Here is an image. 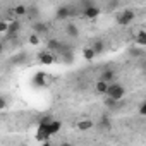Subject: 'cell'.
I'll use <instances>...</instances> for the list:
<instances>
[{
  "label": "cell",
  "instance_id": "obj_1",
  "mask_svg": "<svg viewBox=\"0 0 146 146\" xmlns=\"http://www.w3.org/2000/svg\"><path fill=\"white\" fill-rule=\"evenodd\" d=\"M105 96L112 98L113 102H120L125 96V88L122 84H119V83H112V84H108V90H107Z\"/></svg>",
  "mask_w": 146,
  "mask_h": 146
},
{
  "label": "cell",
  "instance_id": "obj_2",
  "mask_svg": "<svg viewBox=\"0 0 146 146\" xmlns=\"http://www.w3.org/2000/svg\"><path fill=\"white\" fill-rule=\"evenodd\" d=\"M134 12L132 11H124V12H120L119 16H117V23L120 24V26H129L132 21H134Z\"/></svg>",
  "mask_w": 146,
  "mask_h": 146
},
{
  "label": "cell",
  "instance_id": "obj_3",
  "mask_svg": "<svg viewBox=\"0 0 146 146\" xmlns=\"http://www.w3.org/2000/svg\"><path fill=\"white\" fill-rule=\"evenodd\" d=\"M100 14H102V11H100V7H96V5H91V7H88V9L83 11V16H84L86 19H96Z\"/></svg>",
  "mask_w": 146,
  "mask_h": 146
},
{
  "label": "cell",
  "instance_id": "obj_4",
  "mask_svg": "<svg viewBox=\"0 0 146 146\" xmlns=\"http://www.w3.org/2000/svg\"><path fill=\"white\" fill-rule=\"evenodd\" d=\"M33 81H35V84H36V86L43 88V86H46V84H48L50 78H48V76L45 74V72H36V76L33 78Z\"/></svg>",
  "mask_w": 146,
  "mask_h": 146
},
{
  "label": "cell",
  "instance_id": "obj_5",
  "mask_svg": "<svg viewBox=\"0 0 146 146\" xmlns=\"http://www.w3.org/2000/svg\"><path fill=\"white\" fill-rule=\"evenodd\" d=\"M38 58H40V62H41L43 65H52V64L55 62V55L50 53V52H41V53L38 55Z\"/></svg>",
  "mask_w": 146,
  "mask_h": 146
},
{
  "label": "cell",
  "instance_id": "obj_6",
  "mask_svg": "<svg viewBox=\"0 0 146 146\" xmlns=\"http://www.w3.org/2000/svg\"><path fill=\"white\" fill-rule=\"evenodd\" d=\"M62 43L58 41V40H48V43H46V48H48V52L50 53H55V52H62Z\"/></svg>",
  "mask_w": 146,
  "mask_h": 146
},
{
  "label": "cell",
  "instance_id": "obj_7",
  "mask_svg": "<svg viewBox=\"0 0 146 146\" xmlns=\"http://www.w3.org/2000/svg\"><path fill=\"white\" fill-rule=\"evenodd\" d=\"M113 79H115V72H113L112 69H105V70L102 72V81H103V83L112 84V83H113Z\"/></svg>",
  "mask_w": 146,
  "mask_h": 146
},
{
  "label": "cell",
  "instance_id": "obj_8",
  "mask_svg": "<svg viewBox=\"0 0 146 146\" xmlns=\"http://www.w3.org/2000/svg\"><path fill=\"white\" fill-rule=\"evenodd\" d=\"M55 17L57 19H67V17H70V7L69 5H60L57 9V16Z\"/></svg>",
  "mask_w": 146,
  "mask_h": 146
},
{
  "label": "cell",
  "instance_id": "obj_9",
  "mask_svg": "<svg viewBox=\"0 0 146 146\" xmlns=\"http://www.w3.org/2000/svg\"><path fill=\"white\" fill-rule=\"evenodd\" d=\"M76 125H78V131H83V132H84V131L93 129V127H95V122H93V120H90V119H84V120H79Z\"/></svg>",
  "mask_w": 146,
  "mask_h": 146
},
{
  "label": "cell",
  "instance_id": "obj_10",
  "mask_svg": "<svg viewBox=\"0 0 146 146\" xmlns=\"http://www.w3.org/2000/svg\"><path fill=\"white\" fill-rule=\"evenodd\" d=\"M62 129V122L60 120H52L50 124H48V127H46V131H48V134L50 136H53V134H58V131Z\"/></svg>",
  "mask_w": 146,
  "mask_h": 146
},
{
  "label": "cell",
  "instance_id": "obj_11",
  "mask_svg": "<svg viewBox=\"0 0 146 146\" xmlns=\"http://www.w3.org/2000/svg\"><path fill=\"white\" fill-rule=\"evenodd\" d=\"M107 90H108V84L103 83L102 79H98V81L95 83V91H96L98 95H103V96H105V95H107Z\"/></svg>",
  "mask_w": 146,
  "mask_h": 146
},
{
  "label": "cell",
  "instance_id": "obj_12",
  "mask_svg": "<svg viewBox=\"0 0 146 146\" xmlns=\"http://www.w3.org/2000/svg\"><path fill=\"white\" fill-rule=\"evenodd\" d=\"M90 48H91V50H93L96 55H100V53L105 50V43H103L102 40H95V41L91 43V46H90Z\"/></svg>",
  "mask_w": 146,
  "mask_h": 146
},
{
  "label": "cell",
  "instance_id": "obj_13",
  "mask_svg": "<svg viewBox=\"0 0 146 146\" xmlns=\"http://www.w3.org/2000/svg\"><path fill=\"white\" fill-rule=\"evenodd\" d=\"M65 33L70 36V38H78L79 36V28L76 26V24H67V28H65Z\"/></svg>",
  "mask_w": 146,
  "mask_h": 146
},
{
  "label": "cell",
  "instance_id": "obj_14",
  "mask_svg": "<svg viewBox=\"0 0 146 146\" xmlns=\"http://www.w3.org/2000/svg\"><path fill=\"white\" fill-rule=\"evenodd\" d=\"M11 14H14V16H17V17L26 16V14H28V7H26V5H23V4H19V5H16V7L11 11Z\"/></svg>",
  "mask_w": 146,
  "mask_h": 146
},
{
  "label": "cell",
  "instance_id": "obj_15",
  "mask_svg": "<svg viewBox=\"0 0 146 146\" xmlns=\"http://www.w3.org/2000/svg\"><path fill=\"white\" fill-rule=\"evenodd\" d=\"M33 29H35V35H43V33H46V24L45 23H41V21H38V23H35L33 24Z\"/></svg>",
  "mask_w": 146,
  "mask_h": 146
},
{
  "label": "cell",
  "instance_id": "obj_16",
  "mask_svg": "<svg viewBox=\"0 0 146 146\" xmlns=\"http://www.w3.org/2000/svg\"><path fill=\"white\" fill-rule=\"evenodd\" d=\"M134 41H136L139 46H146V31H144V29H141V31L136 35Z\"/></svg>",
  "mask_w": 146,
  "mask_h": 146
},
{
  "label": "cell",
  "instance_id": "obj_17",
  "mask_svg": "<svg viewBox=\"0 0 146 146\" xmlns=\"http://www.w3.org/2000/svg\"><path fill=\"white\" fill-rule=\"evenodd\" d=\"M103 105H105L108 110H115V108H119V102H113V100H112V98H108V96H105Z\"/></svg>",
  "mask_w": 146,
  "mask_h": 146
},
{
  "label": "cell",
  "instance_id": "obj_18",
  "mask_svg": "<svg viewBox=\"0 0 146 146\" xmlns=\"http://www.w3.org/2000/svg\"><path fill=\"white\" fill-rule=\"evenodd\" d=\"M83 57H84V60H93V58L96 57V53H95L90 46H86V48L83 50Z\"/></svg>",
  "mask_w": 146,
  "mask_h": 146
},
{
  "label": "cell",
  "instance_id": "obj_19",
  "mask_svg": "<svg viewBox=\"0 0 146 146\" xmlns=\"http://www.w3.org/2000/svg\"><path fill=\"white\" fill-rule=\"evenodd\" d=\"M52 120H53V119H52L50 115H46V117L40 119V122H38V127H48V124H50Z\"/></svg>",
  "mask_w": 146,
  "mask_h": 146
},
{
  "label": "cell",
  "instance_id": "obj_20",
  "mask_svg": "<svg viewBox=\"0 0 146 146\" xmlns=\"http://www.w3.org/2000/svg\"><path fill=\"white\" fill-rule=\"evenodd\" d=\"M100 127H103V129L107 127V129H108V127H110V119L103 115V117H102V120H100Z\"/></svg>",
  "mask_w": 146,
  "mask_h": 146
},
{
  "label": "cell",
  "instance_id": "obj_21",
  "mask_svg": "<svg viewBox=\"0 0 146 146\" xmlns=\"http://www.w3.org/2000/svg\"><path fill=\"white\" fill-rule=\"evenodd\" d=\"M7 29H9V23L5 19L0 21V33H7Z\"/></svg>",
  "mask_w": 146,
  "mask_h": 146
},
{
  "label": "cell",
  "instance_id": "obj_22",
  "mask_svg": "<svg viewBox=\"0 0 146 146\" xmlns=\"http://www.w3.org/2000/svg\"><path fill=\"white\" fill-rule=\"evenodd\" d=\"M29 43H31V45H38V43H40V36L33 33V35L29 36Z\"/></svg>",
  "mask_w": 146,
  "mask_h": 146
},
{
  "label": "cell",
  "instance_id": "obj_23",
  "mask_svg": "<svg viewBox=\"0 0 146 146\" xmlns=\"http://www.w3.org/2000/svg\"><path fill=\"white\" fill-rule=\"evenodd\" d=\"M139 115H146V102H143L139 105Z\"/></svg>",
  "mask_w": 146,
  "mask_h": 146
},
{
  "label": "cell",
  "instance_id": "obj_24",
  "mask_svg": "<svg viewBox=\"0 0 146 146\" xmlns=\"http://www.w3.org/2000/svg\"><path fill=\"white\" fill-rule=\"evenodd\" d=\"M5 107H7V100L4 96H0V110H4Z\"/></svg>",
  "mask_w": 146,
  "mask_h": 146
},
{
  "label": "cell",
  "instance_id": "obj_25",
  "mask_svg": "<svg viewBox=\"0 0 146 146\" xmlns=\"http://www.w3.org/2000/svg\"><path fill=\"white\" fill-rule=\"evenodd\" d=\"M60 146H74V144H72V143H62Z\"/></svg>",
  "mask_w": 146,
  "mask_h": 146
},
{
  "label": "cell",
  "instance_id": "obj_26",
  "mask_svg": "<svg viewBox=\"0 0 146 146\" xmlns=\"http://www.w3.org/2000/svg\"><path fill=\"white\" fill-rule=\"evenodd\" d=\"M2 52H4V43L0 41V53H2Z\"/></svg>",
  "mask_w": 146,
  "mask_h": 146
},
{
  "label": "cell",
  "instance_id": "obj_27",
  "mask_svg": "<svg viewBox=\"0 0 146 146\" xmlns=\"http://www.w3.org/2000/svg\"><path fill=\"white\" fill-rule=\"evenodd\" d=\"M41 146H52V144H50V141H45V143H43Z\"/></svg>",
  "mask_w": 146,
  "mask_h": 146
}]
</instances>
